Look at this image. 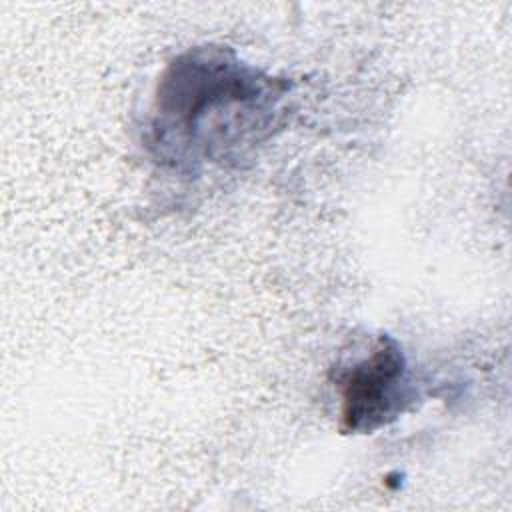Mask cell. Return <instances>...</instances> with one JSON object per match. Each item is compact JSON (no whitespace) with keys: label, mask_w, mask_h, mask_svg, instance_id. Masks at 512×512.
<instances>
[{"label":"cell","mask_w":512,"mask_h":512,"mask_svg":"<svg viewBox=\"0 0 512 512\" xmlns=\"http://www.w3.org/2000/svg\"><path fill=\"white\" fill-rule=\"evenodd\" d=\"M290 84L230 48H192L166 64L154 92L148 144L162 164L240 166L282 122Z\"/></svg>","instance_id":"6da1fadb"},{"label":"cell","mask_w":512,"mask_h":512,"mask_svg":"<svg viewBox=\"0 0 512 512\" xmlns=\"http://www.w3.org/2000/svg\"><path fill=\"white\" fill-rule=\"evenodd\" d=\"M330 380L344 434H372L398 420L418 398L408 358L388 334L376 336L362 356L340 360Z\"/></svg>","instance_id":"7a4b0ae2"}]
</instances>
